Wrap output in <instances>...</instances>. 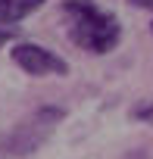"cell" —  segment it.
<instances>
[{"mask_svg": "<svg viewBox=\"0 0 153 159\" xmlns=\"http://www.w3.org/2000/svg\"><path fill=\"white\" fill-rule=\"evenodd\" d=\"M128 3H134V7H144V10H153V0H128Z\"/></svg>", "mask_w": 153, "mask_h": 159, "instance_id": "7", "label": "cell"}, {"mask_svg": "<svg viewBox=\"0 0 153 159\" xmlns=\"http://www.w3.org/2000/svg\"><path fill=\"white\" fill-rule=\"evenodd\" d=\"M10 56L28 75H69V62L41 44H16L10 50Z\"/></svg>", "mask_w": 153, "mask_h": 159, "instance_id": "3", "label": "cell"}, {"mask_svg": "<svg viewBox=\"0 0 153 159\" xmlns=\"http://www.w3.org/2000/svg\"><path fill=\"white\" fill-rule=\"evenodd\" d=\"M131 119H137V122H147V125H153V100H144V103H137V106L131 109Z\"/></svg>", "mask_w": 153, "mask_h": 159, "instance_id": "5", "label": "cell"}, {"mask_svg": "<svg viewBox=\"0 0 153 159\" xmlns=\"http://www.w3.org/2000/svg\"><path fill=\"white\" fill-rule=\"evenodd\" d=\"M150 28H153V25H150Z\"/></svg>", "mask_w": 153, "mask_h": 159, "instance_id": "8", "label": "cell"}, {"mask_svg": "<svg viewBox=\"0 0 153 159\" xmlns=\"http://www.w3.org/2000/svg\"><path fill=\"white\" fill-rule=\"evenodd\" d=\"M47 0H0V25H16L35 10H41Z\"/></svg>", "mask_w": 153, "mask_h": 159, "instance_id": "4", "label": "cell"}, {"mask_svg": "<svg viewBox=\"0 0 153 159\" xmlns=\"http://www.w3.org/2000/svg\"><path fill=\"white\" fill-rule=\"evenodd\" d=\"M63 119H66V109H59V106H41L31 116H25L16 128H10V134L0 143H3V150L10 156H28V153H35L53 134V128Z\"/></svg>", "mask_w": 153, "mask_h": 159, "instance_id": "2", "label": "cell"}, {"mask_svg": "<svg viewBox=\"0 0 153 159\" xmlns=\"http://www.w3.org/2000/svg\"><path fill=\"white\" fill-rule=\"evenodd\" d=\"M63 16L69 22V38L88 53H109L122 38L119 19L113 13H103L94 0H66Z\"/></svg>", "mask_w": 153, "mask_h": 159, "instance_id": "1", "label": "cell"}, {"mask_svg": "<svg viewBox=\"0 0 153 159\" xmlns=\"http://www.w3.org/2000/svg\"><path fill=\"white\" fill-rule=\"evenodd\" d=\"M16 38V28H0V47H3V44H10Z\"/></svg>", "mask_w": 153, "mask_h": 159, "instance_id": "6", "label": "cell"}]
</instances>
